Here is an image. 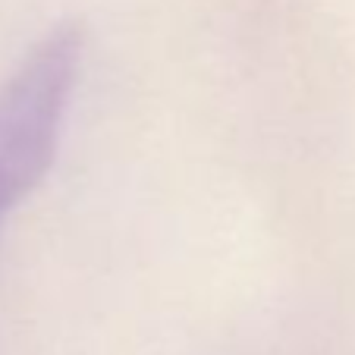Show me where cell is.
<instances>
[{
	"mask_svg": "<svg viewBox=\"0 0 355 355\" xmlns=\"http://www.w3.org/2000/svg\"><path fill=\"white\" fill-rule=\"evenodd\" d=\"M79 60L82 28L57 26L0 85V223L54 161Z\"/></svg>",
	"mask_w": 355,
	"mask_h": 355,
	"instance_id": "6da1fadb",
	"label": "cell"
}]
</instances>
